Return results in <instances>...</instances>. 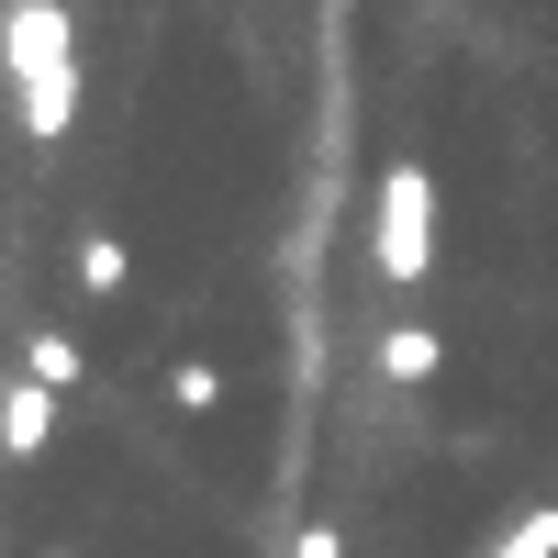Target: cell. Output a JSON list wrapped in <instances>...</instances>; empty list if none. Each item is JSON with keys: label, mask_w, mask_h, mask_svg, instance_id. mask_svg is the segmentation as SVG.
<instances>
[{"label": "cell", "mask_w": 558, "mask_h": 558, "mask_svg": "<svg viewBox=\"0 0 558 558\" xmlns=\"http://www.w3.org/2000/svg\"><path fill=\"white\" fill-rule=\"evenodd\" d=\"M0 78L34 146H57L78 123V12L68 0H0Z\"/></svg>", "instance_id": "6da1fadb"}, {"label": "cell", "mask_w": 558, "mask_h": 558, "mask_svg": "<svg viewBox=\"0 0 558 558\" xmlns=\"http://www.w3.org/2000/svg\"><path fill=\"white\" fill-rule=\"evenodd\" d=\"M368 268L380 279H436V168H413V157H391L380 168V202H368Z\"/></svg>", "instance_id": "7a4b0ae2"}, {"label": "cell", "mask_w": 558, "mask_h": 558, "mask_svg": "<svg viewBox=\"0 0 558 558\" xmlns=\"http://www.w3.org/2000/svg\"><path fill=\"white\" fill-rule=\"evenodd\" d=\"M57 436V391L45 380H0V458H45Z\"/></svg>", "instance_id": "3957f363"}, {"label": "cell", "mask_w": 558, "mask_h": 558, "mask_svg": "<svg viewBox=\"0 0 558 558\" xmlns=\"http://www.w3.org/2000/svg\"><path fill=\"white\" fill-rule=\"evenodd\" d=\"M23 380H45V391H78V380H89L78 336H57V324H45V336H23Z\"/></svg>", "instance_id": "277c9868"}, {"label": "cell", "mask_w": 558, "mask_h": 558, "mask_svg": "<svg viewBox=\"0 0 558 558\" xmlns=\"http://www.w3.org/2000/svg\"><path fill=\"white\" fill-rule=\"evenodd\" d=\"M436 368H447V347L425 336V324H391V336H380V380L413 391V380H436Z\"/></svg>", "instance_id": "5b68a950"}, {"label": "cell", "mask_w": 558, "mask_h": 558, "mask_svg": "<svg viewBox=\"0 0 558 558\" xmlns=\"http://www.w3.org/2000/svg\"><path fill=\"white\" fill-rule=\"evenodd\" d=\"M68 279H78V291H123V279H134V257H123L112 235H78V257H68Z\"/></svg>", "instance_id": "8992f818"}, {"label": "cell", "mask_w": 558, "mask_h": 558, "mask_svg": "<svg viewBox=\"0 0 558 558\" xmlns=\"http://www.w3.org/2000/svg\"><path fill=\"white\" fill-rule=\"evenodd\" d=\"M492 558H558V502H536V514H514L492 536Z\"/></svg>", "instance_id": "52a82bcc"}, {"label": "cell", "mask_w": 558, "mask_h": 558, "mask_svg": "<svg viewBox=\"0 0 558 558\" xmlns=\"http://www.w3.org/2000/svg\"><path fill=\"white\" fill-rule=\"evenodd\" d=\"M168 402H179V413H213V402H223V368L179 357V368H168Z\"/></svg>", "instance_id": "ba28073f"}, {"label": "cell", "mask_w": 558, "mask_h": 558, "mask_svg": "<svg viewBox=\"0 0 558 558\" xmlns=\"http://www.w3.org/2000/svg\"><path fill=\"white\" fill-rule=\"evenodd\" d=\"M279 558H347V536H336V525H302V536L279 547Z\"/></svg>", "instance_id": "9c48e42d"}]
</instances>
